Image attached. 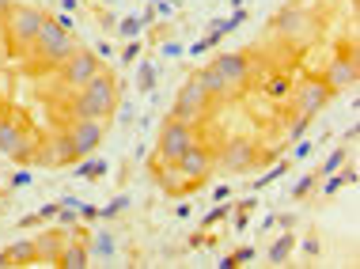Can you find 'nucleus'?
<instances>
[{
    "label": "nucleus",
    "mask_w": 360,
    "mask_h": 269,
    "mask_svg": "<svg viewBox=\"0 0 360 269\" xmlns=\"http://www.w3.org/2000/svg\"><path fill=\"white\" fill-rule=\"evenodd\" d=\"M118 110V88H114L110 76H91L84 88H76V99H72V114L76 118H110Z\"/></svg>",
    "instance_id": "nucleus-1"
},
{
    "label": "nucleus",
    "mask_w": 360,
    "mask_h": 269,
    "mask_svg": "<svg viewBox=\"0 0 360 269\" xmlns=\"http://www.w3.org/2000/svg\"><path fill=\"white\" fill-rule=\"evenodd\" d=\"M34 53L42 57L46 65H65L76 53V46H72L69 31H65L57 19H46L42 31H38V38H34Z\"/></svg>",
    "instance_id": "nucleus-2"
},
{
    "label": "nucleus",
    "mask_w": 360,
    "mask_h": 269,
    "mask_svg": "<svg viewBox=\"0 0 360 269\" xmlns=\"http://www.w3.org/2000/svg\"><path fill=\"white\" fill-rule=\"evenodd\" d=\"M4 19H8V34H12L15 50L19 53L34 50V38H38V31H42L46 15L38 12V8H31V4H12V12H8Z\"/></svg>",
    "instance_id": "nucleus-3"
},
{
    "label": "nucleus",
    "mask_w": 360,
    "mask_h": 269,
    "mask_svg": "<svg viewBox=\"0 0 360 269\" xmlns=\"http://www.w3.org/2000/svg\"><path fill=\"white\" fill-rule=\"evenodd\" d=\"M193 144H198V133H193L190 122H179V118L163 122V129H160V156L167 163H174L182 152H190Z\"/></svg>",
    "instance_id": "nucleus-4"
},
{
    "label": "nucleus",
    "mask_w": 360,
    "mask_h": 269,
    "mask_svg": "<svg viewBox=\"0 0 360 269\" xmlns=\"http://www.w3.org/2000/svg\"><path fill=\"white\" fill-rule=\"evenodd\" d=\"M205 107H209V95L201 91V84H198V76L193 80H186L179 88V95H174V110H171V118H179V122H198L201 114H205Z\"/></svg>",
    "instance_id": "nucleus-5"
},
{
    "label": "nucleus",
    "mask_w": 360,
    "mask_h": 269,
    "mask_svg": "<svg viewBox=\"0 0 360 269\" xmlns=\"http://www.w3.org/2000/svg\"><path fill=\"white\" fill-rule=\"evenodd\" d=\"M31 148H34V137L19 126L15 118H0V152L8 159H31Z\"/></svg>",
    "instance_id": "nucleus-6"
},
{
    "label": "nucleus",
    "mask_w": 360,
    "mask_h": 269,
    "mask_svg": "<svg viewBox=\"0 0 360 269\" xmlns=\"http://www.w3.org/2000/svg\"><path fill=\"white\" fill-rule=\"evenodd\" d=\"M69 137H72L76 159H84V156H91V152L103 144L106 129H103V122H99V118H76V122H72V129H69Z\"/></svg>",
    "instance_id": "nucleus-7"
},
{
    "label": "nucleus",
    "mask_w": 360,
    "mask_h": 269,
    "mask_svg": "<svg viewBox=\"0 0 360 269\" xmlns=\"http://www.w3.org/2000/svg\"><path fill=\"white\" fill-rule=\"evenodd\" d=\"M61 80L69 84V88H84L87 80H91V76H99V57L95 53H87V50H76L69 61L61 65Z\"/></svg>",
    "instance_id": "nucleus-8"
},
{
    "label": "nucleus",
    "mask_w": 360,
    "mask_h": 269,
    "mask_svg": "<svg viewBox=\"0 0 360 269\" xmlns=\"http://www.w3.org/2000/svg\"><path fill=\"white\" fill-rule=\"evenodd\" d=\"M330 95H334V88H326L323 80H304V84H296V110L307 114V118H315V114L330 103Z\"/></svg>",
    "instance_id": "nucleus-9"
},
{
    "label": "nucleus",
    "mask_w": 360,
    "mask_h": 269,
    "mask_svg": "<svg viewBox=\"0 0 360 269\" xmlns=\"http://www.w3.org/2000/svg\"><path fill=\"white\" fill-rule=\"evenodd\" d=\"M174 167H179V175L186 182H201V178H209V171H212V156H209V148L193 144L190 152H182V156L174 159Z\"/></svg>",
    "instance_id": "nucleus-10"
},
{
    "label": "nucleus",
    "mask_w": 360,
    "mask_h": 269,
    "mask_svg": "<svg viewBox=\"0 0 360 269\" xmlns=\"http://www.w3.org/2000/svg\"><path fill=\"white\" fill-rule=\"evenodd\" d=\"M212 69H217L224 80H228L231 91L247 88V80H250V61H247L243 53H220L217 61H212Z\"/></svg>",
    "instance_id": "nucleus-11"
},
{
    "label": "nucleus",
    "mask_w": 360,
    "mask_h": 269,
    "mask_svg": "<svg viewBox=\"0 0 360 269\" xmlns=\"http://www.w3.org/2000/svg\"><path fill=\"white\" fill-rule=\"evenodd\" d=\"M250 163H255V144L247 137H231L228 148H224V167L228 171H250Z\"/></svg>",
    "instance_id": "nucleus-12"
},
{
    "label": "nucleus",
    "mask_w": 360,
    "mask_h": 269,
    "mask_svg": "<svg viewBox=\"0 0 360 269\" xmlns=\"http://www.w3.org/2000/svg\"><path fill=\"white\" fill-rule=\"evenodd\" d=\"M353 80H356L353 57H338V61H330V69H326V76H323L326 88H349Z\"/></svg>",
    "instance_id": "nucleus-13"
},
{
    "label": "nucleus",
    "mask_w": 360,
    "mask_h": 269,
    "mask_svg": "<svg viewBox=\"0 0 360 269\" xmlns=\"http://www.w3.org/2000/svg\"><path fill=\"white\" fill-rule=\"evenodd\" d=\"M72 159H76V148H72L69 133H57V137L50 140V148L42 152V163H53V167L57 163H72Z\"/></svg>",
    "instance_id": "nucleus-14"
},
{
    "label": "nucleus",
    "mask_w": 360,
    "mask_h": 269,
    "mask_svg": "<svg viewBox=\"0 0 360 269\" xmlns=\"http://www.w3.org/2000/svg\"><path fill=\"white\" fill-rule=\"evenodd\" d=\"M198 84H201V91H205L209 99H224V95H231L228 80H224V76H220L217 69H212V65H209V69H201V72H198Z\"/></svg>",
    "instance_id": "nucleus-15"
},
{
    "label": "nucleus",
    "mask_w": 360,
    "mask_h": 269,
    "mask_svg": "<svg viewBox=\"0 0 360 269\" xmlns=\"http://www.w3.org/2000/svg\"><path fill=\"white\" fill-rule=\"evenodd\" d=\"M8 265H23V262H38V243H31V239H23V243H12L4 251Z\"/></svg>",
    "instance_id": "nucleus-16"
},
{
    "label": "nucleus",
    "mask_w": 360,
    "mask_h": 269,
    "mask_svg": "<svg viewBox=\"0 0 360 269\" xmlns=\"http://www.w3.org/2000/svg\"><path fill=\"white\" fill-rule=\"evenodd\" d=\"M57 265H65V269H84V265H87V251H84L80 243L61 247V258H57Z\"/></svg>",
    "instance_id": "nucleus-17"
},
{
    "label": "nucleus",
    "mask_w": 360,
    "mask_h": 269,
    "mask_svg": "<svg viewBox=\"0 0 360 269\" xmlns=\"http://www.w3.org/2000/svg\"><path fill=\"white\" fill-rule=\"evenodd\" d=\"M304 27H307V19L300 15V12H281L277 15V31L281 34H300Z\"/></svg>",
    "instance_id": "nucleus-18"
},
{
    "label": "nucleus",
    "mask_w": 360,
    "mask_h": 269,
    "mask_svg": "<svg viewBox=\"0 0 360 269\" xmlns=\"http://www.w3.org/2000/svg\"><path fill=\"white\" fill-rule=\"evenodd\" d=\"M292 247H296V239H292V235L285 232V235H281V239H277L274 247H269V262H277V265H281V262H288Z\"/></svg>",
    "instance_id": "nucleus-19"
},
{
    "label": "nucleus",
    "mask_w": 360,
    "mask_h": 269,
    "mask_svg": "<svg viewBox=\"0 0 360 269\" xmlns=\"http://www.w3.org/2000/svg\"><path fill=\"white\" fill-rule=\"evenodd\" d=\"M288 91H292L288 76H269V80H266V95H269V99H285Z\"/></svg>",
    "instance_id": "nucleus-20"
},
{
    "label": "nucleus",
    "mask_w": 360,
    "mask_h": 269,
    "mask_svg": "<svg viewBox=\"0 0 360 269\" xmlns=\"http://www.w3.org/2000/svg\"><path fill=\"white\" fill-rule=\"evenodd\" d=\"M38 254H46L50 262H57V258H61V239H57V235L42 239V243H38Z\"/></svg>",
    "instance_id": "nucleus-21"
},
{
    "label": "nucleus",
    "mask_w": 360,
    "mask_h": 269,
    "mask_svg": "<svg viewBox=\"0 0 360 269\" xmlns=\"http://www.w3.org/2000/svg\"><path fill=\"white\" fill-rule=\"evenodd\" d=\"M137 84H141V91H152V84H155V65H152V61H144V65H141Z\"/></svg>",
    "instance_id": "nucleus-22"
},
{
    "label": "nucleus",
    "mask_w": 360,
    "mask_h": 269,
    "mask_svg": "<svg viewBox=\"0 0 360 269\" xmlns=\"http://www.w3.org/2000/svg\"><path fill=\"white\" fill-rule=\"evenodd\" d=\"M342 163H345V148H338V152H330V159L323 163V171H315V175H334Z\"/></svg>",
    "instance_id": "nucleus-23"
},
{
    "label": "nucleus",
    "mask_w": 360,
    "mask_h": 269,
    "mask_svg": "<svg viewBox=\"0 0 360 269\" xmlns=\"http://www.w3.org/2000/svg\"><path fill=\"white\" fill-rule=\"evenodd\" d=\"M345 182H353V171H349V175H338V171H334V175H330V178H326V186H323V194H338V190H342V186H345Z\"/></svg>",
    "instance_id": "nucleus-24"
},
{
    "label": "nucleus",
    "mask_w": 360,
    "mask_h": 269,
    "mask_svg": "<svg viewBox=\"0 0 360 269\" xmlns=\"http://www.w3.org/2000/svg\"><path fill=\"white\" fill-rule=\"evenodd\" d=\"M243 19H247V12H243V8H236V15H231V19H224V23H217V34H228V31H236V27L243 23Z\"/></svg>",
    "instance_id": "nucleus-25"
},
{
    "label": "nucleus",
    "mask_w": 360,
    "mask_h": 269,
    "mask_svg": "<svg viewBox=\"0 0 360 269\" xmlns=\"http://www.w3.org/2000/svg\"><path fill=\"white\" fill-rule=\"evenodd\" d=\"M103 171H106L103 159H87L84 167H80V175H84V178H103Z\"/></svg>",
    "instance_id": "nucleus-26"
},
{
    "label": "nucleus",
    "mask_w": 360,
    "mask_h": 269,
    "mask_svg": "<svg viewBox=\"0 0 360 269\" xmlns=\"http://www.w3.org/2000/svg\"><path fill=\"white\" fill-rule=\"evenodd\" d=\"M110 254H114V239L99 235V239H95V258H110Z\"/></svg>",
    "instance_id": "nucleus-27"
},
{
    "label": "nucleus",
    "mask_w": 360,
    "mask_h": 269,
    "mask_svg": "<svg viewBox=\"0 0 360 269\" xmlns=\"http://www.w3.org/2000/svg\"><path fill=\"white\" fill-rule=\"evenodd\" d=\"M250 258H255V251H250V247H247V251H236V254H231V258H224V269H231V265H243V262H250Z\"/></svg>",
    "instance_id": "nucleus-28"
},
{
    "label": "nucleus",
    "mask_w": 360,
    "mask_h": 269,
    "mask_svg": "<svg viewBox=\"0 0 360 269\" xmlns=\"http://www.w3.org/2000/svg\"><path fill=\"white\" fill-rule=\"evenodd\" d=\"M141 27H144V19H133V15H129V19L122 23V34H125V38H137Z\"/></svg>",
    "instance_id": "nucleus-29"
},
{
    "label": "nucleus",
    "mask_w": 360,
    "mask_h": 269,
    "mask_svg": "<svg viewBox=\"0 0 360 269\" xmlns=\"http://www.w3.org/2000/svg\"><path fill=\"white\" fill-rule=\"evenodd\" d=\"M285 171H288V163H277V167L269 171V175H262V178H258V186H269V182H274V178H281Z\"/></svg>",
    "instance_id": "nucleus-30"
},
{
    "label": "nucleus",
    "mask_w": 360,
    "mask_h": 269,
    "mask_svg": "<svg viewBox=\"0 0 360 269\" xmlns=\"http://www.w3.org/2000/svg\"><path fill=\"white\" fill-rule=\"evenodd\" d=\"M311 186H315V175H304V178L296 182V190H292V194H296V197H304V194H307Z\"/></svg>",
    "instance_id": "nucleus-31"
},
{
    "label": "nucleus",
    "mask_w": 360,
    "mask_h": 269,
    "mask_svg": "<svg viewBox=\"0 0 360 269\" xmlns=\"http://www.w3.org/2000/svg\"><path fill=\"white\" fill-rule=\"evenodd\" d=\"M307 114H300V118H296V126H292V140H296V137H304V129H307Z\"/></svg>",
    "instance_id": "nucleus-32"
},
{
    "label": "nucleus",
    "mask_w": 360,
    "mask_h": 269,
    "mask_svg": "<svg viewBox=\"0 0 360 269\" xmlns=\"http://www.w3.org/2000/svg\"><path fill=\"white\" fill-rule=\"evenodd\" d=\"M137 50H141V46H137V42H129V46L122 50V61H137Z\"/></svg>",
    "instance_id": "nucleus-33"
},
{
    "label": "nucleus",
    "mask_w": 360,
    "mask_h": 269,
    "mask_svg": "<svg viewBox=\"0 0 360 269\" xmlns=\"http://www.w3.org/2000/svg\"><path fill=\"white\" fill-rule=\"evenodd\" d=\"M296 156H300V159L311 156V140H307V144H296Z\"/></svg>",
    "instance_id": "nucleus-34"
},
{
    "label": "nucleus",
    "mask_w": 360,
    "mask_h": 269,
    "mask_svg": "<svg viewBox=\"0 0 360 269\" xmlns=\"http://www.w3.org/2000/svg\"><path fill=\"white\" fill-rule=\"evenodd\" d=\"M12 4H15V0H0V19H4L8 12H12Z\"/></svg>",
    "instance_id": "nucleus-35"
},
{
    "label": "nucleus",
    "mask_w": 360,
    "mask_h": 269,
    "mask_svg": "<svg viewBox=\"0 0 360 269\" xmlns=\"http://www.w3.org/2000/svg\"><path fill=\"white\" fill-rule=\"evenodd\" d=\"M231 4H236V8H239V4H243V0H231Z\"/></svg>",
    "instance_id": "nucleus-36"
}]
</instances>
